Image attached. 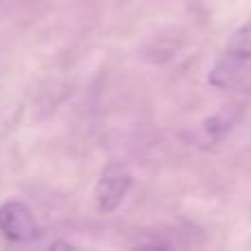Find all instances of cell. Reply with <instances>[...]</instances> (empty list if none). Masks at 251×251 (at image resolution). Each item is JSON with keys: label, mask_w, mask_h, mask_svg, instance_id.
<instances>
[{"label": "cell", "mask_w": 251, "mask_h": 251, "mask_svg": "<svg viewBox=\"0 0 251 251\" xmlns=\"http://www.w3.org/2000/svg\"><path fill=\"white\" fill-rule=\"evenodd\" d=\"M238 110L240 108H225L221 113L212 115L207 117L201 126H196L194 132L190 134V141L196 143L199 148H209V146H216L218 141L225 139V134L234 128V124L238 122Z\"/></svg>", "instance_id": "cell-2"}, {"label": "cell", "mask_w": 251, "mask_h": 251, "mask_svg": "<svg viewBox=\"0 0 251 251\" xmlns=\"http://www.w3.org/2000/svg\"><path fill=\"white\" fill-rule=\"evenodd\" d=\"M132 178L124 172H108L100 178L95 187V205L97 212L110 214L124 203L126 194H128Z\"/></svg>", "instance_id": "cell-3"}, {"label": "cell", "mask_w": 251, "mask_h": 251, "mask_svg": "<svg viewBox=\"0 0 251 251\" xmlns=\"http://www.w3.org/2000/svg\"><path fill=\"white\" fill-rule=\"evenodd\" d=\"M0 234L13 243H29L38 236L35 216L20 201H7L0 205Z\"/></svg>", "instance_id": "cell-1"}, {"label": "cell", "mask_w": 251, "mask_h": 251, "mask_svg": "<svg viewBox=\"0 0 251 251\" xmlns=\"http://www.w3.org/2000/svg\"><path fill=\"white\" fill-rule=\"evenodd\" d=\"M227 64H249L251 62V20L231 33L227 42Z\"/></svg>", "instance_id": "cell-4"}]
</instances>
